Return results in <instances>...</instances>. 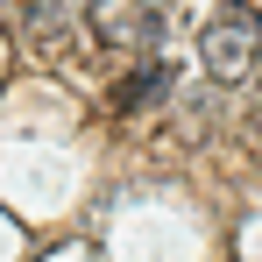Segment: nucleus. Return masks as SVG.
<instances>
[{
	"mask_svg": "<svg viewBox=\"0 0 262 262\" xmlns=\"http://www.w3.org/2000/svg\"><path fill=\"white\" fill-rule=\"evenodd\" d=\"M255 50H262V14L248 0H227V7L206 14V29H199V64H206L213 85H241V78L255 71Z\"/></svg>",
	"mask_w": 262,
	"mask_h": 262,
	"instance_id": "obj_1",
	"label": "nucleus"
},
{
	"mask_svg": "<svg viewBox=\"0 0 262 262\" xmlns=\"http://www.w3.org/2000/svg\"><path fill=\"white\" fill-rule=\"evenodd\" d=\"M78 21H85V36L99 50H114V57H135V50H149L156 43V7L149 0H85L78 7Z\"/></svg>",
	"mask_w": 262,
	"mask_h": 262,
	"instance_id": "obj_2",
	"label": "nucleus"
},
{
	"mask_svg": "<svg viewBox=\"0 0 262 262\" xmlns=\"http://www.w3.org/2000/svg\"><path fill=\"white\" fill-rule=\"evenodd\" d=\"M163 92H170V64H163V57H149V64H135L128 78L114 85V114H142V106H156Z\"/></svg>",
	"mask_w": 262,
	"mask_h": 262,
	"instance_id": "obj_3",
	"label": "nucleus"
},
{
	"mask_svg": "<svg viewBox=\"0 0 262 262\" xmlns=\"http://www.w3.org/2000/svg\"><path fill=\"white\" fill-rule=\"evenodd\" d=\"M255 64H262V50H255ZM255 78H262V71H255Z\"/></svg>",
	"mask_w": 262,
	"mask_h": 262,
	"instance_id": "obj_4",
	"label": "nucleus"
}]
</instances>
